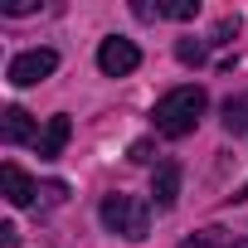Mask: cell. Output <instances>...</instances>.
Wrapping results in <instances>:
<instances>
[{"mask_svg": "<svg viewBox=\"0 0 248 248\" xmlns=\"http://www.w3.org/2000/svg\"><path fill=\"white\" fill-rule=\"evenodd\" d=\"M204 107H209V93H204L200 83H180V88H170V93L156 102V112H151V117H156V132L170 137V141L190 137V132L200 127Z\"/></svg>", "mask_w": 248, "mask_h": 248, "instance_id": "1", "label": "cell"}, {"mask_svg": "<svg viewBox=\"0 0 248 248\" xmlns=\"http://www.w3.org/2000/svg\"><path fill=\"white\" fill-rule=\"evenodd\" d=\"M97 219H102L107 233H122V238L141 243L151 233V200H141V195H107Z\"/></svg>", "mask_w": 248, "mask_h": 248, "instance_id": "2", "label": "cell"}, {"mask_svg": "<svg viewBox=\"0 0 248 248\" xmlns=\"http://www.w3.org/2000/svg\"><path fill=\"white\" fill-rule=\"evenodd\" d=\"M54 68H59V54L39 44V49H25V54H15V59H10V68H5V78H10L15 88H34V83L54 78Z\"/></svg>", "mask_w": 248, "mask_h": 248, "instance_id": "3", "label": "cell"}, {"mask_svg": "<svg viewBox=\"0 0 248 248\" xmlns=\"http://www.w3.org/2000/svg\"><path fill=\"white\" fill-rule=\"evenodd\" d=\"M97 68H102L107 78H127V73L141 68V49H137L127 34H107V39L97 44Z\"/></svg>", "mask_w": 248, "mask_h": 248, "instance_id": "4", "label": "cell"}, {"mask_svg": "<svg viewBox=\"0 0 248 248\" xmlns=\"http://www.w3.org/2000/svg\"><path fill=\"white\" fill-rule=\"evenodd\" d=\"M175 200H180V166L161 161L151 170V209H175Z\"/></svg>", "mask_w": 248, "mask_h": 248, "instance_id": "5", "label": "cell"}, {"mask_svg": "<svg viewBox=\"0 0 248 248\" xmlns=\"http://www.w3.org/2000/svg\"><path fill=\"white\" fill-rule=\"evenodd\" d=\"M0 190H5V200L15 204V209H25V204H34V195H39V185L15 166V161H5L0 166Z\"/></svg>", "mask_w": 248, "mask_h": 248, "instance_id": "6", "label": "cell"}, {"mask_svg": "<svg viewBox=\"0 0 248 248\" xmlns=\"http://www.w3.org/2000/svg\"><path fill=\"white\" fill-rule=\"evenodd\" d=\"M0 141H5V146L39 141V132H34V117H30L25 107H5V112H0Z\"/></svg>", "mask_w": 248, "mask_h": 248, "instance_id": "7", "label": "cell"}, {"mask_svg": "<svg viewBox=\"0 0 248 248\" xmlns=\"http://www.w3.org/2000/svg\"><path fill=\"white\" fill-rule=\"evenodd\" d=\"M68 137H73V122H68L63 112H59V117H49V122H44V132H39V141H34L39 161H54V156H63Z\"/></svg>", "mask_w": 248, "mask_h": 248, "instance_id": "8", "label": "cell"}, {"mask_svg": "<svg viewBox=\"0 0 248 248\" xmlns=\"http://www.w3.org/2000/svg\"><path fill=\"white\" fill-rule=\"evenodd\" d=\"M224 132L229 137H243L248 132V93H238V97H224Z\"/></svg>", "mask_w": 248, "mask_h": 248, "instance_id": "9", "label": "cell"}, {"mask_svg": "<svg viewBox=\"0 0 248 248\" xmlns=\"http://www.w3.org/2000/svg\"><path fill=\"white\" fill-rule=\"evenodd\" d=\"M180 248H229V233H224V229H200V233H190Z\"/></svg>", "mask_w": 248, "mask_h": 248, "instance_id": "10", "label": "cell"}, {"mask_svg": "<svg viewBox=\"0 0 248 248\" xmlns=\"http://www.w3.org/2000/svg\"><path fill=\"white\" fill-rule=\"evenodd\" d=\"M200 15V0H170L161 5V20H195Z\"/></svg>", "mask_w": 248, "mask_h": 248, "instance_id": "11", "label": "cell"}, {"mask_svg": "<svg viewBox=\"0 0 248 248\" xmlns=\"http://www.w3.org/2000/svg\"><path fill=\"white\" fill-rule=\"evenodd\" d=\"M175 59L200 68V63H204V44H200V39H180V44H175Z\"/></svg>", "mask_w": 248, "mask_h": 248, "instance_id": "12", "label": "cell"}, {"mask_svg": "<svg viewBox=\"0 0 248 248\" xmlns=\"http://www.w3.org/2000/svg\"><path fill=\"white\" fill-rule=\"evenodd\" d=\"M233 34H238V15H224V20L214 25V39H209V44H233Z\"/></svg>", "mask_w": 248, "mask_h": 248, "instance_id": "13", "label": "cell"}, {"mask_svg": "<svg viewBox=\"0 0 248 248\" xmlns=\"http://www.w3.org/2000/svg\"><path fill=\"white\" fill-rule=\"evenodd\" d=\"M63 195H68V185H63V180H49V185H39V200H44V204H59Z\"/></svg>", "mask_w": 248, "mask_h": 248, "instance_id": "14", "label": "cell"}, {"mask_svg": "<svg viewBox=\"0 0 248 248\" xmlns=\"http://www.w3.org/2000/svg\"><path fill=\"white\" fill-rule=\"evenodd\" d=\"M127 156H132V161H141V166H146V161H156V156H151V141H132V151H127Z\"/></svg>", "mask_w": 248, "mask_h": 248, "instance_id": "15", "label": "cell"}, {"mask_svg": "<svg viewBox=\"0 0 248 248\" xmlns=\"http://www.w3.org/2000/svg\"><path fill=\"white\" fill-rule=\"evenodd\" d=\"M39 5H34V0H10V5H5V15H34Z\"/></svg>", "mask_w": 248, "mask_h": 248, "instance_id": "16", "label": "cell"}, {"mask_svg": "<svg viewBox=\"0 0 248 248\" xmlns=\"http://www.w3.org/2000/svg\"><path fill=\"white\" fill-rule=\"evenodd\" d=\"M20 243V229L15 224H0V248H15Z\"/></svg>", "mask_w": 248, "mask_h": 248, "instance_id": "17", "label": "cell"}, {"mask_svg": "<svg viewBox=\"0 0 248 248\" xmlns=\"http://www.w3.org/2000/svg\"><path fill=\"white\" fill-rule=\"evenodd\" d=\"M229 200H248V185H243V190H233V195H229Z\"/></svg>", "mask_w": 248, "mask_h": 248, "instance_id": "18", "label": "cell"}, {"mask_svg": "<svg viewBox=\"0 0 248 248\" xmlns=\"http://www.w3.org/2000/svg\"><path fill=\"white\" fill-rule=\"evenodd\" d=\"M233 248H248V238H243V243H233Z\"/></svg>", "mask_w": 248, "mask_h": 248, "instance_id": "19", "label": "cell"}]
</instances>
